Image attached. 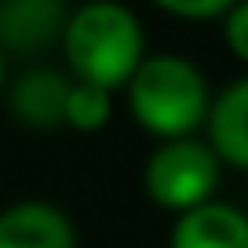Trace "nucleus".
<instances>
[{"label": "nucleus", "mask_w": 248, "mask_h": 248, "mask_svg": "<svg viewBox=\"0 0 248 248\" xmlns=\"http://www.w3.org/2000/svg\"><path fill=\"white\" fill-rule=\"evenodd\" d=\"M66 59L84 84L106 92L128 84L142 66V26L124 4L95 0L66 22Z\"/></svg>", "instance_id": "nucleus-1"}, {"label": "nucleus", "mask_w": 248, "mask_h": 248, "mask_svg": "<svg viewBox=\"0 0 248 248\" xmlns=\"http://www.w3.org/2000/svg\"><path fill=\"white\" fill-rule=\"evenodd\" d=\"M128 106L146 132L186 139L208 113V88L194 62L179 55H154L142 59L128 80Z\"/></svg>", "instance_id": "nucleus-2"}, {"label": "nucleus", "mask_w": 248, "mask_h": 248, "mask_svg": "<svg viewBox=\"0 0 248 248\" xmlns=\"http://www.w3.org/2000/svg\"><path fill=\"white\" fill-rule=\"evenodd\" d=\"M219 183V161L204 142L175 139L161 146L146 164V190L161 208L190 212L197 204H208L212 190Z\"/></svg>", "instance_id": "nucleus-3"}, {"label": "nucleus", "mask_w": 248, "mask_h": 248, "mask_svg": "<svg viewBox=\"0 0 248 248\" xmlns=\"http://www.w3.org/2000/svg\"><path fill=\"white\" fill-rule=\"evenodd\" d=\"M62 0H0V44L11 51H44L66 33Z\"/></svg>", "instance_id": "nucleus-4"}, {"label": "nucleus", "mask_w": 248, "mask_h": 248, "mask_svg": "<svg viewBox=\"0 0 248 248\" xmlns=\"http://www.w3.org/2000/svg\"><path fill=\"white\" fill-rule=\"evenodd\" d=\"M0 248H77V237L55 204L18 201L0 212Z\"/></svg>", "instance_id": "nucleus-5"}, {"label": "nucleus", "mask_w": 248, "mask_h": 248, "mask_svg": "<svg viewBox=\"0 0 248 248\" xmlns=\"http://www.w3.org/2000/svg\"><path fill=\"white\" fill-rule=\"evenodd\" d=\"M171 248H248V216L230 204H197L171 230Z\"/></svg>", "instance_id": "nucleus-6"}, {"label": "nucleus", "mask_w": 248, "mask_h": 248, "mask_svg": "<svg viewBox=\"0 0 248 248\" xmlns=\"http://www.w3.org/2000/svg\"><path fill=\"white\" fill-rule=\"evenodd\" d=\"M70 80L55 70H30L11 88V113L30 128H55L66 121Z\"/></svg>", "instance_id": "nucleus-7"}, {"label": "nucleus", "mask_w": 248, "mask_h": 248, "mask_svg": "<svg viewBox=\"0 0 248 248\" xmlns=\"http://www.w3.org/2000/svg\"><path fill=\"white\" fill-rule=\"evenodd\" d=\"M212 142L216 154L233 168L248 171V77L230 84L212 106Z\"/></svg>", "instance_id": "nucleus-8"}, {"label": "nucleus", "mask_w": 248, "mask_h": 248, "mask_svg": "<svg viewBox=\"0 0 248 248\" xmlns=\"http://www.w3.org/2000/svg\"><path fill=\"white\" fill-rule=\"evenodd\" d=\"M109 121V92L99 84H73L70 99H66V124H73L77 132H99Z\"/></svg>", "instance_id": "nucleus-9"}, {"label": "nucleus", "mask_w": 248, "mask_h": 248, "mask_svg": "<svg viewBox=\"0 0 248 248\" xmlns=\"http://www.w3.org/2000/svg\"><path fill=\"white\" fill-rule=\"evenodd\" d=\"M154 4L175 18H216L230 11L237 0H154Z\"/></svg>", "instance_id": "nucleus-10"}, {"label": "nucleus", "mask_w": 248, "mask_h": 248, "mask_svg": "<svg viewBox=\"0 0 248 248\" xmlns=\"http://www.w3.org/2000/svg\"><path fill=\"white\" fill-rule=\"evenodd\" d=\"M226 44L241 62H248V0L233 4L230 15H226Z\"/></svg>", "instance_id": "nucleus-11"}, {"label": "nucleus", "mask_w": 248, "mask_h": 248, "mask_svg": "<svg viewBox=\"0 0 248 248\" xmlns=\"http://www.w3.org/2000/svg\"><path fill=\"white\" fill-rule=\"evenodd\" d=\"M0 84H4V55H0Z\"/></svg>", "instance_id": "nucleus-12"}]
</instances>
